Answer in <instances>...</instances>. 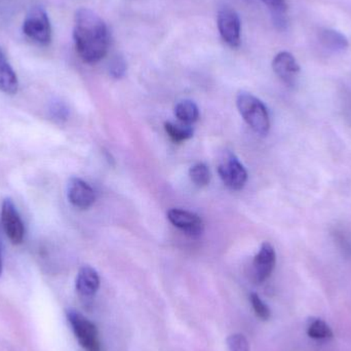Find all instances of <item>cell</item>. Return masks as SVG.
Instances as JSON below:
<instances>
[{
	"label": "cell",
	"instance_id": "6da1fadb",
	"mask_svg": "<svg viewBox=\"0 0 351 351\" xmlns=\"http://www.w3.org/2000/svg\"><path fill=\"white\" fill-rule=\"evenodd\" d=\"M73 39L78 56L88 64L101 61L106 56L110 45L107 25L99 14L86 8L76 12Z\"/></svg>",
	"mask_w": 351,
	"mask_h": 351
},
{
	"label": "cell",
	"instance_id": "7a4b0ae2",
	"mask_svg": "<svg viewBox=\"0 0 351 351\" xmlns=\"http://www.w3.org/2000/svg\"><path fill=\"white\" fill-rule=\"evenodd\" d=\"M237 109L255 133L266 136L270 129L269 114L262 101L247 92H241L237 98Z\"/></svg>",
	"mask_w": 351,
	"mask_h": 351
},
{
	"label": "cell",
	"instance_id": "3957f363",
	"mask_svg": "<svg viewBox=\"0 0 351 351\" xmlns=\"http://www.w3.org/2000/svg\"><path fill=\"white\" fill-rule=\"evenodd\" d=\"M23 32L39 45H49L53 38L51 20L45 8L34 6L29 10L23 22Z\"/></svg>",
	"mask_w": 351,
	"mask_h": 351
},
{
	"label": "cell",
	"instance_id": "277c9868",
	"mask_svg": "<svg viewBox=\"0 0 351 351\" xmlns=\"http://www.w3.org/2000/svg\"><path fill=\"white\" fill-rule=\"evenodd\" d=\"M66 317L80 346L86 351L101 350L98 330L90 319L74 309L66 311Z\"/></svg>",
	"mask_w": 351,
	"mask_h": 351
},
{
	"label": "cell",
	"instance_id": "5b68a950",
	"mask_svg": "<svg viewBox=\"0 0 351 351\" xmlns=\"http://www.w3.org/2000/svg\"><path fill=\"white\" fill-rule=\"evenodd\" d=\"M218 173L223 183L229 189H243L247 181V173L237 156L230 152H224L219 158Z\"/></svg>",
	"mask_w": 351,
	"mask_h": 351
},
{
	"label": "cell",
	"instance_id": "8992f818",
	"mask_svg": "<svg viewBox=\"0 0 351 351\" xmlns=\"http://www.w3.org/2000/svg\"><path fill=\"white\" fill-rule=\"evenodd\" d=\"M0 220H1L2 228L6 237L10 239L12 245H21L24 241L25 225L21 218L20 213L10 198H5L1 204L0 210Z\"/></svg>",
	"mask_w": 351,
	"mask_h": 351
},
{
	"label": "cell",
	"instance_id": "52a82bcc",
	"mask_svg": "<svg viewBox=\"0 0 351 351\" xmlns=\"http://www.w3.org/2000/svg\"><path fill=\"white\" fill-rule=\"evenodd\" d=\"M217 23L223 40L229 47H239L241 41V25L237 12L229 8H221L218 12Z\"/></svg>",
	"mask_w": 351,
	"mask_h": 351
},
{
	"label": "cell",
	"instance_id": "ba28073f",
	"mask_svg": "<svg viewBox=\"0 0 351 351\" xmlns=\"http://www.w3.org/2000/svg\"><path fill=\"white\" fill-rule=\"evenodd\" d=\"M67 198L75 208L88 210L96 202V193L86 181L72 177L67 184Z\"/></svg>",
	"mask_w": 351,
	"mask_h": 351
},
{
	"label": "cell",
	"instance_id": "9c48e42d",
	"mask_svg": "<svg viewBox=\"0 0 351 351\" xmlns=\"http://www.w3.org/2000/svg\"><path fill=\"white\" fill-rule=\"evenodd\" d=\"M168 219L174 226L181 229L189 237H199L204 232V222L200 217L194 213L180 208H172L168 212Z\"/></svg>",
	"mask_w": 351,
	"mask_h": 351
},
{
	"label": "cell",
	"instance_id": "30bf717a",
	"mask_svg": "<svg viewBox=\"0 0 351 351\" xmlns=\"http://www.w3.org/2000/svg\"><path fill=\"white\" fill-rule=\"evenodd\" d=\"M276 250L269 243H262L259 253L254 258L253 274L256 282H263L271 276L276 267Z\"/></svg>",
	"mask_w": 351,
	"mask_h": 351
},
{
	"label": "cell",
	"instance_id": "8fae6325",
	"mask_svg": "<svg viewBox=\"0 0 351 351\" xmlns=\"http://www.w3.org/2000/svg\"><path fill=\"white\" fill-rule=\"evenodd\" d=\"M274 73L288 86H294L300 72V65L296 58L289 51H280L272 61Z\"/></svg>",
	"mask_w": 351,
	"mask_h": 351
},
{
	"label": "cell",
	"instance_id": "7c38bea8",
	"mask_svg": "<svg viewBox=\"0 0 351 351\" xmlns=\"http://www.w3.org/2000/svg\"><path fill=\"white\" fill-rule=\"evenodd\" d=\"M100 288V276L98 272L88 265L82 266L75 280L76 292L84 298H90Z\"/></svg>",
	"mask_w": 351,
	"mask_h": 351
},
{
	"label": "cell",
	"instance_id": "4fadbf2b",
	"mask_svg": "<svg viewBox=\"0 0 351 351\" xmlns=\"http://www.w3.org/2000/svg\"><path fill=\"white\" fill-rule=\"evenodd\" d=\"M19 78L4 51L0 49V92L5 95L18 93Z\"/></svg>",
	"mask_w": 351,
	"mask_h": 351
},
{
	"label": "cell",
	"instance_id": "5bb4252c",
	"mask_svg": "<svg viewBox=\"0 0 351 351\" xmlns=\"http://www.w3.org/2000/svg\"><path fill=\"white\" fill-rule=\"evenodd\" d=\"M319 39L323 47L332 53H342L350 45L348 37L335 29L326 28L319 31Z\"/></svg>",
	"mask_w": 351,
	"mask_h": 351
},
{
	"label": "cell",
	"instance_id": "9a60e30c",
	"mask_svg": "<svg viewBox=\"0 0 351 351\" xmlns=\"http://www.w3.org/2000/svg\"><path fill=\"white\" fill-rule=\"evenodd\" d=\"M175 115L180 123L191 125L192 123L197 121L199 111L195 103L190 100H184L176 105Z\"/></svg>",
	"mask_w": 351,
	"mask_h": 351
},
{
	"label": "cell",
	"instance_id": "2e32d148",
	"mask_svg": "<svg viewBox=\"0 0 351 351\" xmlns=\"http://www.w3.org/2000/svg\"><path fill=\"white\" fill-rule=\"evenodd\" d=\"M165 129L175 143H182L193 136V129L191 125L183 123H174L169 121L165 125Z\"/></svg>",
	"mask_w": 351,
	"mask_h": 351
},
{
	"label": "cell",
	"instance_id": "e0dca14e",
	"mask_svg": "<svg viewBox=\"0 0 351 351\" xmlns=\"http://www.w3.org/2000/svg\"><path fill=\"white\" fill-rule=\"evenodd\" d=\"M307 334L313 339L323 340L333 337V332L326 322L321 319H311L307 325Z\"/></svg>",
	"mask_w": 351,
	"mask_h": 351
},
{
	"label": "cell",
	"instance_id": "ac0fdd59",
	"mask_svg": "<svg viewBox=\"0 0 351 351\" xmlns=\"http://www.w3.org/2000/svg\"><path fill=\"white\" fill-rule=\"evenodd\" d=\"M262 1L271 12L274 24L278 28L284 29L287 24L286 16H285L287 12L286 0H262Z\"/></svg>",
	"mask_w": 351,
	"mask_h": 351
},
{
	"label": "cell",
	"instance_id": "d6986e66",
	"mask_svg": "<svg viewBox=\"0 0 351 351\" xmlns=\"http://www.w3.org/2000/svg\"><path fill=\"white\" fill-rule=\"evenodd\" d=\"M190 179L198 187L208 185L210 181V172L204 164H196L189 171Z\"/></svg>",
	"mask_w": 351,
	"mask_h": 351
},
{
	"label": "cell",
	"instance_id": "ffe728a7",
	"mask_svg": "<svg viewBox=\"0 0 351 351\" xmlns=\"http://www.w3.org/2000/svg\"><path fill=\"white\" fill-rule=\"evenodd\" d=\"M250 299H251L252 306H253L257 317L263 319V321L269 319L271 313H270L269 307L265 304V302L257 294H254V293L251 294Z\"/></svg>",
	"mask_w": 351,
	"mask_h": 351
},
{
	"label": "cell",
	"instance_id": "44dd1931",
	"mask_svg": "<svg viewBox=\"0 0 351 351\" xmlns=\"http://www.w3.org/2000/svg\"><path fill=\"white\" fill-rule=\"evenodd\" d=\"M125 71H127V63L125 59L121 56H115L109 64V73L113 78L119 80L125 75Z\"/></svg>",
	"mask_w": 351,
	"mask_h": 351
},
{
	"label": "cell",
	"instance_id": "7402d4cb",
	"mask_svg": "<svg viewBox=\"0 0 351 351\" xmlns=\"http://www.w3.org/2000/svg\"><path fill=\"white\" fill-rule=\"evenodd\" d=\"M227 348L228 351H250L249 342L241 334L229 336L227 338Z\"/></svg>",
	"mask_w": 351,
	"mask_h": 351
},
{
	"label": "cell",
	"instance_id": "603a6c76",
	"mask_svg": "<svg viewBox=\"0 0 351 351\" xmlns=\"http://www.w3.org/2000/svg\"><path fill=\"white\" fill-rule=\"evenodd\" d=\"M49 113L56 121H64L67 119L69 111H68V108L64 103L56 101V102L51 103V106H49Z\"/></svg>",
	"mask_w": 351,
	"mask_h": 351
},
{
	"label": "cell",
	"instance_id": "cb8c5ba5",
	"mask_svg": "<svg viewBox=\"0 0 351 351\" xmlns=\"http://www.w3.org/2000/svg\"><path fill=\"white\" fill-rule=\"evenodd\" d=\"M2 269H3V265H2L1 252H0V276H1Z\"/></svg>",
	"mask_w": 351,
	"mask_h": 351
}]
</instances>
